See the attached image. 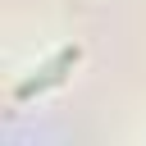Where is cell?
I'll list each match as a JSON object with an SVG mask.
<instances>
[{"label":"cell","instance_id":"cell-1","mask_svg":"<svg viewBox=\"0 0 146 146\" xmlns=\"http://www.w3.org/2000/svg\"><path fill=\"white\" fill-rule=\"evenodd\" d=\"M78 64V46H64L50 64H41V73H32V78H23L18 87H14V96L18 100H27V96H36V91H46V87H55V82H64V73Z\"/></svg>","mask_w":146,"mask_h":146}]
</instances>
